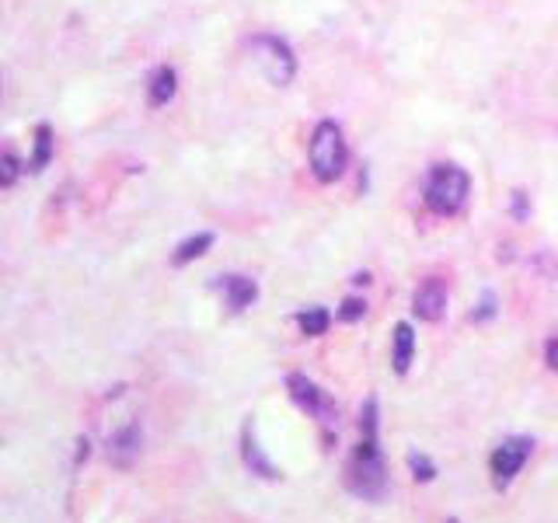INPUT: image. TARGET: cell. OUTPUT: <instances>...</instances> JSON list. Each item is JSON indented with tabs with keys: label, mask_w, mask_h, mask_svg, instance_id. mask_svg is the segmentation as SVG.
I'll return each instance as SVG.
<instances>
[{
	"label": "cell",
	"mask_w": 558,
	"mask_h": 523,
	"mask_svg": "<svg viewBox=\"0 0 558 523\" xmlns=\"http://www.w3.org/2000/svg\"><path fill=\"white\" fill-rule=\"evenodd\" d=\"M307 161H311V171L318 182H339L346 164H349V150H346V136H342V126L335 119H322L314 133H311V147H307Z\"/></svg>",
	"instance_id": "2"
},
{
	"label": "cell",
	"mask_w": 558,
	"mask_h": 523,
	"mask_svg": "<svg viewBox=\"0 0 558 523\" xmlns=\"http://www.w3.org/2000/svg\"><path fill=\"white\" fill-rule=\"evenodd\" d=\"M175 91H178V73H175V66H158V70L150 73V81H147V101H150V108L167 105V101L175 99Z\"/></svg>",
	"instance_id": "11"
},
{
	"label": "cell",
	"mask_w": 558,
	"mask_h": 523,
	"mask_svg": "<svg viewBox=\"0 0 558 523\" xmlns=\"http://www.w3.org/2000/svg\"><path fill=\"white\" fill-rule=\"evenodd\" d=\"M217 290L224 294V300H227V307L234 314L248 311V307L259 300V283L248 279V276H220V279H217Z\"/></svg>",
	"instance_id": "8"
},
{
	"label": "cell",
	"mask_w": 558,
	"mask_h": 523,
	"mask_svg": "<svg viewBox=\"0 0 558 523\" xmlns=\"http://www.w3.org/2000/svg\"><path fill=\"white\" fill-rule=\"evenodd\" d=\"M471 196V175L460 164H433L423 182V199H426L429 213L436 217H458L460 210L468 206Z\"/></svg>",
	"instance_id": "1"
},
{
	"label": "cell",
	"mask_w": 558,
	"mask_h": 523,
	"mask_svg": "<svg viewBox=\"0 0 558 523\" xmlns=\"http://www.w3.org/2000/svg\"><path fill=\"white\" fill-rule=\"evenodd\" d=\"M391 366L398 377H405L408 370H412V360H416V331L408 322H401V325L394 328V349H391Z\"/></svg>",
	"instance_id": "10"
},
{
	"label": "cell",
	"mask_w": 558,
	"mask_h": 523,
	"mask_svg": "<svg viewBox=\"0 0 558 523\" xmlns=\"http://www.w3.org/2000/svg\"><path fill=\"white\" fill-rule=\"evenodd\" d=\"M513 220H520V224H524L527 220V213H530V202H527V193L524 189H517V193H513Z\"/></svg>",
	"instance_id": "21"
},
{
	"label": "cell",
	"mask_w": 558,
	"mask_h": 523,
	"mask_svg": "<svg viewBox=\"0 0 558 523\" xmlns=\"http://www.w3.org/2000/svg\"><path fill=\"white\" fill-rule=\"evenodd\" d=\"M296 325H300V331L304 335H325L329 331V325H331V314L325 311V307H307V311H300L296 314Z\"/></svg>",
	"instance_id": "14"
},
{
	"label": "cell",
	"mask_w": 558,
	"mask_h": 523,
	"mask_svg": "<svg viewBox=\"0 0 558 523\" xmlns=\"http://www.w3.org/2000/svg\"><path fill=\"white\" fill-rule=\"evenodd\" d=\"M363 314H366V300H363V296H346L342 307H339V322H346V325L360 322Z\"/></svg>",
	"instance_id": "17"
},
{
	"label": "cell",
	"mask_w": 558,
	"mask_h": 523,
	"mask_svg": "<svg viewBox=\"0 0 558 523\" xmlns=\"http://www.w3.org/2000/svg\"><path fill=\"white\" fill-rule=\"evenodd\" d=\"M545 360H548V366H552V370L558 373V335L552 339V342H548V353H545Z\"/></svg>",
	"instance_id": "22"
},
{
	"label": "cell",
	"mask_w": 558,
	"mask_h": 523,
	"mask_svg": "<svg viewBox=\"0 0 558 523\" xmlns=\"http://www.w3.org/2000/svg\"><path fill=\"white\" fill-rule=\"evenodd\" d=\"M408 464H412V471H416V482H433V478H436V467H433V460H426L423 454H412V458H408Z\"/></svg>",
	"instance_id": "18"
},
{
	"label": "cell",
	"mask_w": 558,
	"mask_h": 523,
	"mask_svg": "<svg viewBox=\"0 0 558 523\" xmlns=\"http://www.w3.org/2000/svg\"><path fill=\"white\" fill-rule=\"evenodd\" d=\"M252 53H255V60L262 66V73L269 77V84H276V88L294 84L296 56H294V46H290L287 39L269 35V32L255 35V39H252Z\"/></svg>",
	"instance_id": "4"
},
{
	"label": "cell",
	"mask_w": 558,
	"mask_h": 523,
	"mask_svg": "<svg viewBox=\"0 0 558 523\" xmlns=\"http://www.w3.org/2000/svg\"><path fill=\"white\" fill-rule=\"evenodd\" d=\"M49 161H53V130L42 123V126H35V154L29 161V171H42Z\"/></svg>",
	"instance_id": "15"
},
{
	"label": "cell",
	"mask_w": 558,
	"mask_h": 523,
	"mask_svg": "<svg viewBox=\"0 0 558 523\" xmlns=\"http://www.w3.org/2000/svg\"><path fill=\"white\" fill-rule=\"evenodd\" d=\"M241 454H245V464L255 471V475H262L269 482H276L279 478V471L265 460V454L259 450V443H255V436H252V425H245V433H241Z\"/></svg>",
	"instance_id": "12"
},
{
	"label": "cell",
	"mask_w": 558,
	"mask_h": 523,
	"mask_svg": "<svg viewBox=\"0 0 558 523\" xmlns=\"http://www.w3.org/2000/svg\"><path fill=\"white\" fill-rule=\"evenodd\" d=\"M140 447H143V429H140V423H130L112 436L108 458H112V464H119V467H130L133 460L140 458Z\"/></svg>",
	"instance_id": "9"
},
{
	"label": "cell",
	"mask_w": 558,
	"mask_h": 523,
	"mask_svg": "<svg viewBox=\"0 0 558 523\" xmlns=\"http://www.w3.org/2000/svg\"><path fill=\"white\" fill-rule=\"evenodd\" d=\"M493 318H495V294H485L478 300V307L471 311V322L482 325V322H493Z\"/></svg>",
	"instance_id": "19"
},
{
	"label": "cell",
	"mask_w": 558,
	"mask_h": 523,
	"mask_svg": "<svg viewBox=\"0 0 558 523\" xmlns=\"http://www.w3.org/2000/svg\"><path fill=\"white\" fill-rule=\"evenodd\" d=\"M213 248V234L210 230H202V234H193V237H185L178 248H175V255H171V265H189V262L202 259L206 252Z\"/></svg>",
	"instance_id": "13"
},
{
	"label": "cell",
	"mask_w": 558,
	"mask_h": 523,
	"mask_svg": "<svg viewBox=\"0 0 558 523\" xmlns=\"http://www.w3.org/2000/svg\"><path fill=\"white\" fill-rule=\"evenodd\" d=\"M287 391H290V398H294L307 416H314V419H322V423H331V419H335L331 398L322 391L314 381H307L304 373H290V377H287Z\"/></svg>",
	"instance_id": "5"
},
{
	"label": "cell",
	"mask_w": 558,
	"mask_h": 523,
	"mask_svg": "<svg viewBox=\"0 0 558 523\" xmlns=\"http://www.w3.org/2000/svg\"><path fill=\"white\" fill-rule=\"evenodd\" d=\"M412 311H416L419 322H440L443 311H447V283L436 279V276L419 283V290L412 296Z\"/></svg>",
	"instance_id": "7"
},
{
	"label": "cell",
	"mask_w": 558,
	"mask_h": 523,
	"mask_svg": "<svg viewBox=\"0 0 558 523\" xmlns=\"http://www.w3.org/2000/svg\"><path fill=\"white\" fill-rule=\"evenodd\" d=\"M346 485L363 499H381L388 489V464L377 450V440H363L356 458L346 467Z\"/></svg>",
	"instance_id": "3"
},
{
	"label": "cell",
	"mask_w": 558,
	"mask_h": 523,
	"mask_svg": "<svg viewBox=\"0 0 558 523\" xmlns=\"http://www.w3.org/2000/svg\"><path fill=\"white\" fill-rule=\"evenodd\" d=\"M21 178V161L14 150H0V189H11Z\"/></svg>",
	"instance_id": "16"
},
{
	"label": "cell",
	"mask_w": 558,
	"mask_h": 523,
	"mask_svg": "<svg viewBox=\"0 0 558 523\" xmlns=\"http://www.w3.org/2000/svg\"><path fill=\"white\" fill-rule=\"evenodd\" d=\"M363 433H366V440H377V401L373 398L363 405Z\"/></svg>",
	"instance_id": "20"
},
{
	"label": "cell",
	"mask_w": 558,
	"mask_h": 523,
	"mask_svg": "<svg viewBox=\"0 0 558 523\" xmlns=\"http://www.w3.org/2000/svg\"><path fill=\"white\" fill-rule=\"evenodd\" d=\"M530 450H534V440H527V436H513V440H506L502 447H495V454H493L495 485L513 482V478L520 475V467L527 464V458H530Z\"/></svg>",
	"instance_id": "6"
}]
</instances>
